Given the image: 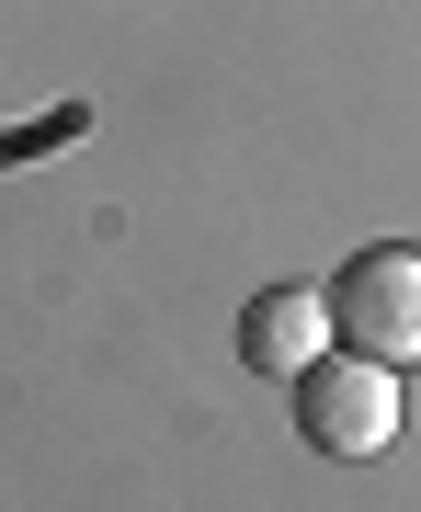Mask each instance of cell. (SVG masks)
<instances>
[{
	"label": "cell",
	"instance_id": "1",
	"mask_svg": "<svg viewBox=\"0 0 421 512\" xmlns=\"http://www.w3.org/2000/svg\"><path fill=\"white\" fill-rule=\"evenodd\" d=\"M319 296H330V342L342 353H365V365H421V251L410 239L353 251Z\"/></svg>",
	"mask_w": 421,
	"mask_h": 512
},
{
	"label": "cell",
	"instance_id": "2",
	"mask_svg": "<svg viewBox=\"0 0 421 512\" xmlns=\"http://www.w3.org/2000/svg\"><path fill=\"white\" fill-rule=\"evenodd\" d=\"M296 433H308V456H342L365 467L399 444V365H365V353H319V365H296Z\"/></svg>",
	"mask_w": 421,
	"mask_h": 512
},
{
	"label": "cell",
	"instance_id": "3",
	"mask_svg": "<svg viewBox=\"0 0 421 512\" xmlns=\"http://www.w3.org/2000/svg\"><path fill=\"white\" fill-rule=\"evenodd\" d=\"M319 353H330V296L319 285H262L251 308H239V365L296 376V365H319Z\"/></svg>",
	"mask_w": 421,
	"mask_h": 512
}]
</instances>
